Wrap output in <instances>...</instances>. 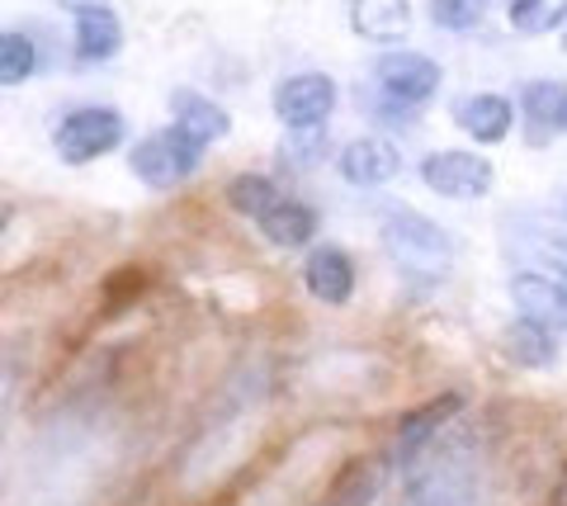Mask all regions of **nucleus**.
I'll list each match as a JSON object with an SVG mask.
<instances>
[{"label":"nucleus","instance_id":"nucleus-1","mask_svg":"<svg viewBox=\"0 0 567 506\" xmlns=\"http://www.w3.org/2000/svg\"><path fill=\"white\" fill-rule=\"evenodd\" d=\"M379 241L388 260L416 285H445L454 270V241L450 233L431 223L425 214H412V208H393L379 228Z\"/></svg>","mask_w":567,"mask_h":506},{"label":"nucleus","instance_id":"nucleus-2","mask_svg":"<svg viewBox=\"0 0 567 506\" xmlns=\"http://www.w3.org/2000/svg\"><path fill=\"white\" fill-rule=\"evenodd\" d=\"M416 468H406V487L398 506H483V483H477V468L468 455L445 450V455L431 459H406Z\"/></svg>","mask_w":567,"mask_h":506},{"label":"nucleus","instance_id":"nucleus-3","mask_svg":"<svg viewBox=\"0 0 567 506\" xmlns=\"http://www.w3.org/2000/svg\"><path fill=\"white\" fill-rule=\"evenodd\" d=\"M204 143L194 133H185L181 124H171L166 133H152V137H142V143L133 147L128 156V166H133V176L137 180H147L152 189H171V185H181L185 176H194L204 162Z\"/></svg>","mask_w":567,"mask_h":506},{"label":"nucleus","instance_id":"nucleus-4","mask_svg":"<svg viewBox=\"0 0 567 506\" xmlns=\"http://www.w3.org/2000/svg\"><path fill=\"white\" fill-rule=\"evenodd\" d=\"M52 143H58V156L66 166H85V162H95V156H110L123 143V114L104 110V104L71 110L58 124V133H52Z\"/></svg>","mask_w":567,"mask_h":506},{"label":"nucleus","instance_id":"nucleus-5","mask_svg":"<svg viewBox=\"0 0 567 506\" xmlns=\"http://www.w3.org/2000/svg\"><path fill=\"white\" fill-rule=\"evenodd\" d=\"M374 81H379L383 100L406 114L440 91L445 72H440V62L425 58V52H383L379 66H374Z\"/></svg>","mask_w":567,"mask_h":506},{"label":"nucleus","instance_id":"nucleus-6","mask_svg":"<svg viewBox=\"0 0 567 506\" xmlns=\"http://www.w3.org/2000/svg\"><path fill=\"white\" fill-rule=\"evenodd\" d=\"M506 256H516L520 266L567 279V228L548 223L539 214H516L506 218Z\"/></svg>","mask_w":567,"mask_h":506},{"label":"nucleus","instance_id":"nucleus-7","mask_svg":"<svg viewBox=\"0 0 567 506\" xmlns=\"http://www.w3.org/2000/svg\"><path fill=\"white\" fill-rule=\"evenodd\" d=\"M421 180L425 189L445 199H483L492 189V162L473 152H458V147H445V152H431L421 162Z\"/></svg>","mask_w":567,"mask_h":506},{"label":"nucleus","instance_id":"nucleus-8","mask_svg":"<svg viewBox=\"0 0 567 506\" xmlns=\"http://www.w3.org/2000/svg\"><path fill=\"white\" fill-rule=\"evenodd\" d=\"M331 110H336V81L322 72H298L289 81H279V91H275L279 124H289L293 133L327 124Z\"/></svg>","mask_w":567,"mask_h":506},{"label":"nucleus","instance_id":"nucleus-9","mask_svg":"<svg viewBox=\"0 0 567 506\" xmlns=\"http://www.w3.org/2000/svg\"><path fill=\"white\" fill-rule=\"evenodd\" d=\"M336 166H341L346 185L374 189V185H388L402 171V152L379 133H364V137H354V143H346V152H341V162Z\"/></svg>","mask_w":567,"mask_h":506},{"label":"nucleus","instance_id":"nucleus-10","mask_svg":"<svg viewBox=\"0 0 567 506\" xmlns=\"http://www.w3.org/2000/svg\"><path fill=\"white\" fill-rule=\"evenodd\" d=\"M511 299H516L520 318L539 322L548 331H567V279L525 270L520 279H511Z\"/></svg>","mask_w":567,"mask_h":506},{"label":"nucleus","instance_id":"nucleus-11","mask_svg":"<svg viewBox=\"0 0 567 506\" xmlns=\"http://www.w3.org/2000/svg\"><path fill=\"white\" fill-rule=\"evenodd\" d=\"M454 124L464 128L473 143H506V133L511 124H516V110H511V100L506 95H464V100H454Z\"/></svg>","mask_w":567,"mask_h":506},{"label":"nucleus","instance_id":"nucleus-12","mask_svg":"<svg viewBox=\"0 0 567 506\" xmlns=\"http://www.w3.org/2000/svg\"><path fill=\"white\" fill-rule=\"evenodd\" d=\"M303 279H308V293L317 303L341 308L354 293V260L346 251H336V247H317L308 256V266H303Z\"/></svg>","mask_w":567,"mask_h":506},{"label":"nucleus","instance_id":"nucleus-13","mask_svg":"<svg viewBox=\"0 0 567 506\" xmlns=\"http://www.w3.org/2000/svg\"><path fill=\"white\" fill-rule=\"evenodd\" d=\"M350 29L369 43H398L412 33V0H350Z\"/></svg>","mask_w":567,"mask_h":506},{"label":"nucleus","instance_id":"nucleus-14","mask_svg":"<svg viewBox=\"0 0 567 506\" xmlns=\"http://www.w3.org/2000/svg\"><path fill=\"white\" fill-rule=\"evenodd\" d=\"M123 48V24L118 14L110 6H100V0H91V6L76 10V52L85 62H110L114 52Z\"/></svg>","mask_w":567,"mask_h":506},{"label":"nucleus","instance_id":"nucleus-15","mask_svg":"<svg viewBox=\"0 0 567 506\" xmlns=\"http://www.w3.org/2000/svg\"><path fill=\"white\" fill-rule=\"evenodd\" d=\"M171 110H175V124L199 137L204 147L233 133V114H227L218 100L199 95V91H175V95H171Z\"/></svg>","mask_w":567,"mask_h":506},{"label":"nucleus","instance_id":"nucleus-16","mask_svg":"<svg viewBox=\"0 0 567 506\" xmlns=\"http://www.w3.org/2000/svg\"><path fill=\"white\" fill-rule=\"evenodd\" d=\"M458 407H464V397H458V393H445V397H435V403L416 407V412L398 426V459H416L421 445H431L435 435L445 431V422H450Z\"/></svg>","mask_w":567,"mask_h":506},{"label":"nucleus","instance_id":"nucleus-17","mask_svg":"<svg viewBox=\"0 0 567 506\" xmlns=\"http://www.w3.org/2000/svg\"><path fill=\"white\" fill-rule=\"evenodd\" d=\"M260 233H265V241H275V247H284V251H298L317 237V214L298 199H279L270 214L260 218Z\"/></svg>","mask_w":567,"mask_h":506},{"label":"nucleus","instance_id":"nucleus-18","mask_svg":"<svg viewBox=\"0 0 567 506\" xmlns=\"http://www.w3.org/2000/svg\"><path fill=\"white\" fill-rule=\"evenodd\" d=\"M383 487V464L379 459H354L341 468V478L331 483V493L322 506H369Z\"/></svg>","mask_w":567,"mask_h":506},{"label":"nucleus","instance_id":"nucleus-19","mask_svg":"<svg viewBox=\"0 0 567 506\" xmlns=\"http://www.w3.org/2000/svg\"><path fill=\"white\" fill-rule=\"evenodd\" d=\"M506 351H511V360L529 364V370H548V364L558 360V341H554V331L548 327L520 318V322H511V331H506Z\"/></svg>","mask_w":567,"mask_h":506},{"label":"nucleus","instance_id":"nucleus-20","mask_svg":"<svg viewBox=\"0 0 567 506\" xmlns=\"http://www.w3.org/2000/svg\"><path fill=\"white\" fill-rule=\"evenodd\" d=\"M525 114L539 133L567 128V85L563 81H529L525 85Z\"/></svg>","mask_w":567,"mask_h":506},{"label":"nucleus","instance_id":"nucleus-21","mask_svg":"<svg viewBox=\"0 0 567 506\" xmlns=\"http://www.w3.org/2000/svg\"><path fill=\"white\" fill-rule=\"evenodd\" d=\"M223 199L233 204V214L260 223L284 195L275 189V180H265V176H233V180H227V189H223Z\"/></svg>","mask_w":567,"mask_h":506},{"label":"nucleus","instance_id":"nucleus-22","mask_svg":"<svg viewBox=\"0 0 567 506\" xmlns=\"http://www.w3.org/2000/svg\"><path fill=\"white\" fill-rule=\"evenodd\" d=\"M33 66H39V48H33L29 33H20V29L0 33V81H6L10 91L33 76Z\"/></svg>","mask_w":567,"mask_h":506},{"label":"nucleus","instance_id":"nucleus-23","mask_svg":"<svg viewBox=\"0 0 567 506\" xmlns=\"http://www.w3.org/2000/svg\"><path fill=\"white\" fill-rule=\"evenodd\" d=\"M506 20L516 33H548L567 24V0H511Z\"/></svg>","mask_w":567,"mask_h":506},{"label":"nucleus","instance_id":"nucleus-24","mask_svg":"<svg viewBox=\"0 0 567 506\" xmlns=\"http://www.w3.org/2000/svg\"><path fill=\"white\" fill-rule=\"evenodd\" d=\"M487 6L492 0H431V20L450 33H468V29L483 24Z\"/></svg>","mask_w":567,"mask_h":506},{"label":"nucleus","instance_id":"nucleus-25","mask_svg":"<svg viewBox=\"0 0 567 506\" xmlns=\"http://www.w3.org/2000/svg\"><path fill=\"white\" fill-rule=\"evenodd\" d=\"M58 6H71V10H81V6H91V0H58Z\"/></svg>","mask_w":567,"mask_h":506},{"label":"nucleus","instance_id":"nucleus-26","mask_svg":"<svg viewBox=\"0 0 567 506\" xmlns=\"http://www.w3.org/2000/svg\"><path fill=\"white\" fill-rule=\"evenodd\" d=\"M563 52H567V24H563Z\"/></svg>","mask_w":567,"mask_h":506},{"label":"nucleus","instance_id":"nucleus-27","mask_svg":"<svg viewBox=\"0 0 567 506\" xmlns=\"http://www.w3.org/2000/svg\"><path fill=\"white\" fill-rule=\"evenodd\" d=\"M506 6H511V0H506Z\"/></svg>","mask_w":567,"mask_h":506}]
</instances>
